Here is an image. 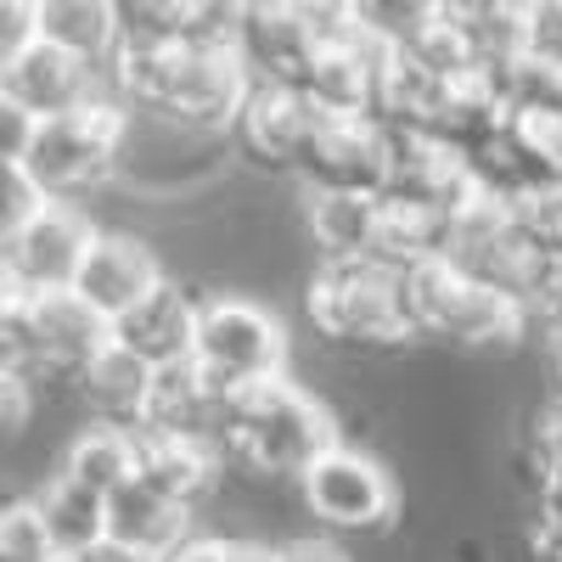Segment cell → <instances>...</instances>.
I'll use <instances>...</instances> for the list:
<instances>
[{
	"label": "cell",
	"mask_w": 562,
	"mask_h": 562,
	"mask_svg": "<svg viewBox=\"0 0 562 562\" xmlns=\"http://www.w3.org/2000/svg\"><path fill=\"white\" fill-rule=\"evenodd\" d=\"M338 445H349V439H344V416L333 411V400L310 394L293 378L254 383L225 405L220 450L231 461V473H243L254 490L288 484V479L299 484Z\"/></svg>",
	"instance_id": "1"
},
{
	"label": "cell",
	"mask_w": 562,
	"mask_h": 562,
	"mask_svg": "<svg viewBox=\"0 0 562 562\" xmlns=\"http://www.w3.org/2000/svg\"><path fill=\"white\" fill-rule=\"evenodd\" d=\"M304 315L326 344L360 349V355L405 349L416 338L405 276L371 265V259H360V265H326L321 259L304 276Z\"/></svg>",
	"instance_id": "2"
},
{
	"label": "cell",
	"mask_w": 562,
	"mask_h": 562,
	"mask_svg": "<svg viewBox=\"0 0 562 562\" xmlns=\"http://www.w3.org/2000/svg\"><path fill=\"white\" fill-rule=\"evenodd\" d=\"M198 371L209 378V389L231 405L243 389L270 383V378H293V333L270 304L214 288L203 293L198 310Z\"/></svg>",
	"instance_id": "3"
},
{
	"label": "cell",
	"mask_w": 562,
	"mask_h": 562,
	"mask_svg": "<svg viewBox=\"0 0 562 562\" xmlns=\"http://www.w3.org/2000/svg\"><path fill=\"white\" fill-rule=\"evenodd\" d=\"M130 124H135V113L119 97H102V102H90L79 113H63V119H45L23 169L45 186L52 203H79L85 209V198L119 186Z\"/></svg>",
	"instance_id": "4"
},
{
	"label": "cell",
	"mask_w": 562,
	"mask_h": 562,
	"mask_svg": "<svg viewBox=\"0 0 562 562\" xmlns=\"http://www.w3.org/2000/svg\"><path fill=\"white\" fill-rule=\"evenodd\" d=\"M405 293H411L416 338H439L461 349H512L535 333V315L524 299L484 288V281L456 270L450 259H434L416 276H405Z\"/></svg>",
	"instance_id": "5"
},
{
	"label": "cell",
	"mask_w": 562,
	"mask_h": 562,
	"mask_svg": "<svg viewBox=\"0 0 562 562\" xmlns=\"http://www.w3.org/2000/svg\"><path fill=\"white\" fill-rule=\"evenodd\" d=\"M299 501L321 529L338 535H383L400 518V479L383 456L360 445H338L299 479Z\"/></svg>",
	"instance_id": "6"
},
{
	"label": "cell",
	"mask_w": 562,
	"mask_h": 562,
	"mask_svg": "<svg viewBox=\"0 0 562 562\" xmlns=\"http://www.w3.org/2000/svg\"><path fill=\"white\" fill-rule=\"evenodd\" d=\"M102 243V225L79 203H45L23 231L0 237V288L12 293H74V281Z\"/></svg>",
	"instance_id": "7"
},
{
	"label": "cell",
	"mask_w": 562,
	"mask_h": 562,
	"mask_svg": "<svg viewBox=\"0 0 562 562\" xmlns=\"http://www.w3.org/2000/svg\"><path fill=\"white\" fill-rule=\"evenodd\" d=\"M473 198H479V180L461 153H450L428 130H389V186H383L389 209L445 225Z\"/></svg>",
	"instance_id": "8"
},
{
	"label": "cell",
	"mask_w": 562,
	"mask_h": 562,
	"mask_svg": "<svg viewBox=\"0 0 562 562\" xmlns=\"http://www.w3.org/2000/svg\"><path fill=\"white\" fill-rule=\"evenodd\" d=\"M293 180H299V192H366V198H383V186H389V130L378 119H333V113H321Z\"/></svg>",
	"instance_id": "9"
},
{
	"label": "cell",
	"mask_w": 562,
	"mask_h": 562,
	"mask_svg": "<svg viewBox=\"0 0 562 562\" xmlns=\"http://www.w3.org/2000/svg\"><path fill=\"white\" fill-rule=\"evenodd\" d=\"M102 97H113L108 74H102L97 63L63 52V45H52L45 34L29 45L18 63L0 68V102L34 113L40 124H45V119H63V113H79V108L102 102Z\"/></svg>",
	"instance_id": "10"
},
{
	"label": "cell",
	"mask_w": 562,
	"mask_h": 562,
	"mask_svg": "<svg viewBox=\"0 0 562 562\" xmlns=\"http://www.w3.org/2000/svg\"><path fill=\"white\" fill-rule=\"evenodd\" d=\"M237 52H243L254 85L304 90L315 63H321V40L310 29L304 0H248L243 29H237Z\"/></svg>",
	"instance_id": "11"
},
{
	"label": "cell",
	"mask_w": 562,
	"mask_h": 562,
	"mask_svg": "<svg viewBox=\"0 0 562 562\" xmlns=\"http://www.w3.org/2000/svg\"><path fill=\"white\" fill-rule=\"evenodd\" d=\"M164 281H169V270H164V259L147 237H135V231H102V243L90 248V259L74 281V293L108 326H119L124 315H135L147 304Z\"/></svg>",
	"instance_id": "12"
},
{
	"label": "cell",
	"mask_w": 562,
	"mask_h": 562,
	"mask_svg": "<svg viewBox=\"0 0 562 562\" xmlns=\"http://www.w3.org/2000/svg\"><path fill=\"white\" fill-rule=\"evenodd\" d=\"M321 124V108L304 97V90H288V85H254V97L237 119V153L254 164V169H270V175H288L299 169L310 135Z\"/></svg>",
	"instance_id": "13"
},
{
	"label": "cell",
	"mask_w": 562,
	"mask_h": 562,
	"mask_svg": "<svg viewBox=\"0 0 562 562\" xmlns=\"http://www.w3.org/2000/svg\"><path fill=\"white\" fill-rule=\"evenodd\" d=\"M198 310H203V293H192L186 281L169 276L135 315H124L113 326V344L130 349L140 366H153V371L180 366V360L198 355Z\"/></svg>",
	"instance_id": "14"
},
{
	"label": "cell",
	"mask_w": 562,
	"mask_h": 562,
	"mask_svg": "<svg viewBox=\"0 0 562 562\" xmlns=\"http://www.w3.org/2000/svg\"><path fill=\"white\" fill-rule=\"evenodd\" d=\"M140 439V484H153L186 512H203L220 490L231 461L214 439H169V434H135Z\"/></svg>",
	"instance_id": "15"
},
{
	"label": "cell",
	"mask_w": 562,
	"mask_h": 562,
	"mask_svg": "<svg viewBox=\"0 0 562 562\" xmlns=\"http://www.w3.org/2000/svg\"><path fill=\"white\" fill-rule=\"evenodd\" d=\"M304 198V243L326 265H360L378 254L389 203L366 192H299Z\"/></svg>",
	"instance_id": "16"
},
{
	"label": "cell",
	"mask_w": 562,
	"mask_h": 562,
	"mask_svg": "<svg viewBox=\"0 0 562 562\" xmlns=\"http://www.w3.org/2000/svg\"><path fill=\"white\" fill-rule=\"evenodd\" d=\"M140 434H169V439H214L225 434V400L209 389V378L198 371V360H180L153 371V394H147V416Z\"/></svg>",
	"instance_id": "17"
},
{
	"label": "cell",
	"mask_w": 562,
	"mask_h": 562,
	"mask_svg": "<svg viewBox=\"0 0 562 562\" xmlns=\"http://www.w3.org/2000/svg\"><path fill=\"white\" fill-rule=\"evenodd\" d=\"M192 535H198V512L175 506L169 495H158L153 484H140V479L108 501V540H119V546H130L140 557L164 562L175 546H186Z\"/></svg>",
	"instance_id": "18"
},
{
	"label": "cell",
	"mask_w": 562,
	"mask_h": 562,
	"mask_svg": "<svg viewBox=\"0 0 562 562\" xmlns=\"http://www.w3.org/2000/svg\"><path fill=\"white\" fill-rule=\"evenodd\" d=\"M57 473L74 479L90 495L113 501L119 490H130L140 479V439L130 428H113V422H85V428H74V439L63 445Z\"/></svg>",
	"instance_id": "19"
},
{
	"label": "cell",
	"mask_w": 562,
	"mask_h": 562,
	"mask_svg": "<svg viewBox=\"0 0 562 562\" xmlns=\"http://www.w3.org/2000/svg\"><path fill=\"white\" fill-rule=\"evenodd\" d=\"M79 405L90 411V422H113V428L140 434V416H147V394H153V366H140L130 349L108 344L90 371L74 383Z\"/></svg>",
	"instance_id": "20"
},
{
	"label": "cell",
	"mask_w": 562,
	"mask_h": 562,
	"mask_svg": "<svg viewBox=\"0 0 562 562\" xmlns=\"http://www.w3.org/2000/svg\"><path fill=\"white\" fill-rule=\"evenodd\" d=\"M484 79L535 52V0H450Z\"/></svg>",
	"instance_id": "21"
},
{
	"label": "cell",
	"mask_w": 562,
	"mask_h": 562,
	"mask_svg": "<svg viewBox=\"0 0 562 562\" xmlns=\"http://www.w3.org/2000/svg\"><path fill=\"white\" fill-rule=\"evenodd\" d=\"M40 34L108 74L119 57V7H108V0H40Z\"/></svg>",
	"instance_id": "22"
},
{
	"label": "cell",
	"mask_w": 562,
	"mask_h": 562,
	"mask_svg": "<svg viewBox=\"0 0 562 562\" xmlns=\"http://www.w3.org/2000/svg\"><path fill=\"white\" fill-rule=\"evenodd\" d=\"M29 495H34L40 518H45V529H52V540H57L63 557H85L90 546L108 540V501L90 495V490H79L74 479L52 473L45 484H34Z\"/></svg>",
	"instance_id": "23"
},
{
	"label": "cell",
	"mask_w": 562,
	"mask_h": 562,
	"mask_svg": "<svg viewBox=\"0 0 562 562\" xmlns=\"http://www.w3.org/2000/svg\"><path fill=\"white\" fill-rule=\"evenodd\" d=\"M501 108L512 113V124H562V68L546 63L540 52L518 57L490 74Z\"/></svg>",
	"instance_id": "24"
},
{
	"label": "cell",
	"mask_w": 562,
	"mask_h": 562,
	"mask_svg": "<svg viewBox=\"0 0 562 562\" xmlns=\"http://www.w3.org/2000/svg\"><path fill=\"white\" fill-rule=\"evenodd\" d=\"M57 540L45 529L34 495H12L7 518H0V562H57Z\"/></svg>",
	"instance_id": "25"
},
{
	"label": "cell",
	"mask_w": 562,
	"mask_h": 562,
	"mask_svg": "<svg viewBox=\"0 0 562 562\" xmlns=\"http://www.w3.org/2000/svg\"><path fill=\"white\" fill-rule=\"evenodd\" d=\"M164 562H276V546L270 540H254V535H192L186 546H175Z\"/></svg>",
	"instance_id": "26"
},
{
	"label": "cell",
	"mask_w": 562,
	"mask_h": 562,
	"mask_svg": "<svg viewBox=\"0 0 562 562\" xmlns=\"http://www.w3.org/2000/svg\"><path fill=\"white\" fill-rule=\"evenodd\" d=\"M45 203V186L23 169V164H0V237H12V231H23Z\"/></svg>",
	"instance_id": "27"
},
{
	"label": "cell",
	"mask_w": 562,
	"mask_h": 562,
	"mask_svg": "<svg viewBox=\"0 0 562 562\" xmlns=\"http://www.w3.org/2000/svg\"><path fill=\"white\" fill-rule=\"evenodd\" d=\"M34 411H40V389L29 378H18V371H0V428H7L12 445H23Z\"/></svg>",
	"instance_id": "28"
},
{
	"label": "cell",
	"mask_w": 562,
	"mask_h": 562,
	"mask_svg": "<svg viewBox=\"0 0 562 562\" xmlns=\"http://www.w3.org/2000/svg\"><path fill=\"white\" fill-rule=\"evenodd\" d=\"M276 562H355V557L326 535H293V540L276 546Z\"/></svg>",
	"instance_id": "29"
},
{
	"label": "cell",
	"mask_w": 562,
	"mask_h": 562,
	"mask_svg": "<svg viewBox=\"0 0 562 562\" xmlns=\"http://www.w3.org/2000/svg\"><path fill=\"white\" fill-rule=\"evenodd\" d=\"M535 535H546V540H562V484H546L540 490V501H535V524H529Z\"/></svg>",
	"instance_id": "30"
},
{
	"label": "cell",
	"mask_w": 562,
	"mask_h": 562,
	"mask_svg": "<svg viewBox=\"0 0 562 562\" xmlns=\"http://www.w3.org/2000/svg\"><path fill=\"white\" fill-rule=\"evenodd\" d=\"M74 562H158V557H140V551H130V546H119V540H102V546H90V551L74 557Z\"/></svg>",
	"instance_id": "31"
},
{
	"label": "cell",
	"mask_w": 562,
	"mask_h": 562,
	"mask_svg": "<svg viewBox=\"0 0 562 562\" xmlns=\"http://www.w3.org/2000/svg\"><path fill=\"white\" fill-rule=\"evenodd\" d=\"M57 562H74V557H57Z\"/></svg>",
	"instance_id": "32"
}]
</instances>
